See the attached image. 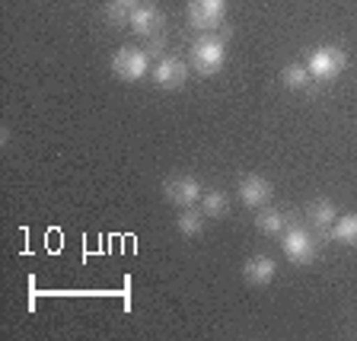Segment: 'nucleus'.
I'll return each mask as SVG.
<instances>
[{"mask_svg": "<svg viewBox=\"0 0 357 341\" xmlns=\"http://www.w3.org/2000/svg\"><path fill=\"white\" fill-rule=\"evenodd\" d=\"M275 271L278 265L271 259H265V255H252V259L243 265V275L249 284H259V287H265V284L275 281Z\"/></svg>", "mask_w": 357, "mask_h": 341, "instance_id": "nucleus-11", "label": "nucleus"}, {"mask_svg": "<svg viewBox=\"0 0 357 341\" xmlns=\"http://www.w3.org/2000/svg\"><path fill=\"white\" fill-rule=\"evenodd\" d=\"M223 61H227V45H223V38L208 32V36H201L198 42L192 45V64L198 74H204V77L217 74L223 67Z\"/></svg>", "mask_w": 357, "mask_h": 341, "instance_id": "nucleus-1", "label": "nucleus"}, {"mask_svg": "<svg viewBox=\"0 0 357 341\" xmlns=\"http://www.w3.org/2000/svg\"><path fill=\"white\" fill-rule=\"evenodd\" d=\"M176 227L182 236H201V230H204V211L182 208V214L176 217Z\"/></svg>", "mask_w": 357, "mask_h": 341, "instance_id": "nucleus-16", "label": "nucleus"}, {"mask_svg": "<svg viewBox=\"0 0 357 341\" xmlns=\"http://www.w3.org/2000/svg\"><path fill=\"white\" fill-rule=\"evenodd\" d=\"M328 236H332L335 243H342V245H357V214L338 217V220L332 223Z\"/></svg>", "mask_w": 357, "mask_h": 341, "instance_id": "nucleus-14", "label": "nucleus"}, {"mask_svg": "<svg viewBox=\"0 0 357 341\" xmlns=\"http://www.w3.org/2000/svg\"><path fill=\"white\" fill-rule=\"evenodd\" d=\"M255 227H259L265 236H281V233L290 227V217L265 204V208H259V214H255Z\"/></svg>", "mask_w": 357, "mask_h": 341, "instance_id": "nucleus-12", "label": "nucleus"}, {"mask_svg": "<svg viewBox=\"0 0 357 341\" xmlns=\"http://www.w3.org/2000/svg\"><path fill=\"white\" fill-rule=\"evenodd\" d=\"M227 208H230V198L223 192H208V195H201V211L208 217H223L227 214Z\"/></svg>", "mask_w": 357, "mask_h": 341, "instance_id": "nucleus-17", "label": "nucleus"}, {"mask_svg": "<svg viewBox=\"0 0 357 341\" xmlns=\"http://www.w3.org/2000/svg\"><path fill=\"white\" fill-rule=\"evenodd\" d=\"M281 245L287 262H294V265H310L316 259V243H312V236L303 227H287L281 233Z\"/></svg>", "mask_w": 357, "mask_h": 341, "instance_id": "nucleus-4", "label": "nucleus"}, {"mask_svg": "<svg viewBox=\"0 0 357 341\" xmlns=\"http://www.w3.org/2000/svg\"><path fill=\"white\" fill-rule=\"evenodd\" d=\"M185 13L195 29H214L227 16V0H188Z\"/></svg>", "mask_w": 357, "mask_h": 341, "instance_id": "nucleus-5", "label": "nucleus"}, {"mask_svg": "<svg viewBox=\"0 0 357 341\" xmlns=\"http://www.w3.org/2000/svg\"><path fill=\"white\" fill-rule=\"evenodd\" d=\"M306 217H310V223L316 230H332V223L338 220V208L328 198H316L306 204Z\"/></svg>", "mask_w": 357, "mask_h": 341, "instance_id": "nucleus-10", "label": "nucleus"}, {"mask_svg": "<svg viewBox=\"0 0 357 341\" xmlns=\"http://www.w3.org/2000/svg\"><path fill=\"white\" fill-rule=\"evenodd\" d=\"M147 48H131V45H125V48H119V52L112 54V74L121 77V80H141L144 74H147Z\"/></svg>", "mask_w": 357, "mask_h": 341, "instance_id": "nucleus-3", "label": "nucleus"}, {"mask_svg": "<svg viewBox=\"0 0 357 341\" xmlns=\"http://www.w3.org/2000/svg\"><path fill=\"white\" fill-rule=\"evenodd\" d=\"M128 26H131V32L150 38V36H156V32H163V13H160L153 3H141V7L134 10V16H131Z\"/></svg>", "mask_w": 357, "mask_h": 341, "instance_id": "nucleus-9", "label": "nucleus"}, {"mask_svg": "<svg viewBox=\"0 0 357 341\" xmlns=\"http://www.w3.org/2000/svg\"><path fill=\"white\" fill-rule=\"evenodd\" d=\"M163 195L178 208H188V204L201 201V182L195 176H169L163 182Z\"/></svg>", "mask_w": 357, "mask_h": 341, "instance_id": "nucleus-6", "label": "nucleus"}, {"mask_svg": "<svg viewBox=\"0 0 357 341\" xmlns=\"http://www.w3.org/2000/svg\"><path fill=\"white\" fill-rule=\"evenodd\" d=\"M312 80H316V77L310 74V67H306V64H290V67H284V70H281V83L287 89H297V93L310 89Z\"/></svg>", "mask_w": 357, "mask_h": 341, "instance_id": "nucleus-13", "label": "nucleus"}, {"mask_svg": "<svg viewBox=\"0 0 357 341\" xmlns=\"http://www.w3.org/2000/svg\"><path fill=\"white\" fill-rule=\"evenodd\" d=\"M239 201H243L245 208H265L268 201H271V182L261 176H245L239 182Z\"/></svg>", "mask_w": 357, "mask_h": 341, "instance_id": "nucleus-8", "label": "nucleus"}, {"mask_svg": "<svg viewBox=\"0 0 357 341\" xmlns=\"http://www.w3.org/2000/svg\"><path fill=\"white\" fill-rule=\"evenodd\" d=\"M153 80H156V86H163V89L185 86V80H188L185 61H182V58H172V54L160 58V61H156V67H153Z\"/></svg>", "mask_w": 357, "mask_h": 341, "instance_id": "nucleus-7", "label": "nucleus"}, {"mask_svg": "<svg viewBox=\"0 0 357 341\" xmlns=\"http://www.w3.org/2000/svg\"><path fill=\"white\" fill-rule=\"evenodd\" d=\"M348 64V54L342 48H335V45H322V48H312L310 58H306V67H310V74L316 80H332L338 77Z\"/></svg>", "mask_w": 357, "mask_h": 341, "instance_id": "nucleus-2", "label": "nucleus"}, {"mask_svg": "<svg viewBox=\"0 0 357 341\" xmlns=\"http://www.w3.org/2000/svg\"><path fill=\"white\" fill-rule=\"evenodd\" d=\"M137 7H141V0H109L105 3V20L115 22V26H128Z\"/></svg>", "mask_w": 357, "mask_h": 341, "instance_id": "nucleus-15", "label": "nucleus"}]
</instances>
